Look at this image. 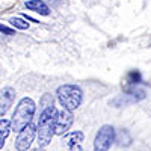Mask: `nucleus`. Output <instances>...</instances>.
<instances>
[{"label":"nucleus","instance_id":"obj_10","mask_svg":"<svg viewBox=\"0 0 151 151\" xmlns=\"http://www.w3.org/2000/svg\"><path fill=\"white\" fill-rule=\"evenodd\" d=\"M124 94L130 97L133 101H141V100H144L147 97V92L145 89H142V88L139 86H133V85H127L124 88Z\"/></svg>","mask_w":151,"mask_h":151},{"label":"nucleus","instance_id":"obj_14","mask_svg":"<svg viewBox=\"0 0 151 151\" xmlns=\"http://www.w3.org/2000/svg\"><path fill=\"white\" fill-rule=\"evenodd\" d=\"M142 83V76L137 70H133L127 74V85H133V86H139Z\"/></svg>","mask_w":151,"mask_h":151},{"label":"nucleus","instance_id":"obj_3","mask_svg":"<svg viewBox=\"0 0 151 151\" xmlns=\"http://www.w3.org/2000/svg\"><path fill=\"white\" fill-rule=\"evenodd\" d=\"M56 95L62 109L68 112L79 109V106L83 101V91L79 85H71V83L60 85L56 89Z\"/></svg>","mask_w":151,"mask_h":151},{"label":"nucleus","instance_id":"obj_18","mask_svg":"<svg viewBox=\"0 0 151 151\" xmlns=\"http://www.w3.org/2000/svg\"><path fill=\"white\" fill-rule=\"evenodd\" d=\"M32 151H42L41 148H36V150H32Z\"/></svg>","mask_w":151,"mask_h":151},{"label":"nucleus","instance_id":"obj_9","mask_svg":"<svg viewBox=\"0 0 151 151\" xmlns=\"http://www.w3.org/2000/svg\"><path fill=\"white\" fill-rule=\"evenodd\" d=\"M24 6H26L29 11L32 12H36V14L40 15H50V12H52V9H50V6L44 2V0H27L26 3H24Z\"/></svg>","mask_w":151,"mask_h":151},{"label":"nucleus","instance_id":"obj_15","mask_svg":"<svg viewBox=\"0 0 151 151\" xmlns=\"http://www.w3.org/2000/svg\"><path fill=\"white\" fill-rule=\"evenodd\" d=\"M41 104H42V109H45V107H50V106H53V97L50 95V94L44 95V97H42V100H41Z\"/></svg>","mask_w":151,"mask_h":151},{"label":"nucleus","instance_id":"obj_5","mask_svg":"<svg viewBox=\"0 0 151 151\" xmlns=\"http://www.w3.org/2000/svg\"><path fill=\"white\" fill-rule=\"evenodd\" d=\"M36 136V125L29 124L27 127H24L15 139V148L17 151H27Z\"/></svg>","mask_w":151,"mask_h":151},{"label":"nucleus","instance_id":"obj_17","mask_svg":"<svg viewBox=\"0 0 151 151\" xmlns=\"http://www.w3.org/2000/svg\"><path fill=\"white\" fill-rule=\"evenodd\" d=\"M50 3H52L53 8H58V6L62 3V0H50Z\"/></svg>","mask_w":151,"mask_h":151},{"label":"nucleus","instance_id":"obj_13","mask_svg":"<svg viewBox=\"0 0 151 151\" xmlns=\"http://www.w3.org/2000/svg\"><path fill=\"white\" fill-rule=\"evenodd\" d=\"M9 24L12 26V29L14 30H27L29 29V23L24 20L23 17H12L11 20H9Z\"/></svg>","mask_w":151,"mask_h":151},{"label":"nucleus","instance_id":"obj_7","mask_svg":"<svg viewBox=\"0 0 151 151\" xmlns=\"http://www.w3.org/2000/svg\"><path fill=\"white\" fill-rule=\"evenodd\" d=\"M15 89L14 88H3V89H0V118H2L5 113L9 110V107L12 106L15 100Z\"/></svg>","mask_w":151,"mask_h":151},{"label":"nucleus","instance_id":"obj_11","mask_svg":"<svg viewBox=\"0 0 151 151\" xmlns=\"http://www.w3.org/2000/svg\"><path fill=\"white\" fill-rule=\"evenodd\" d=\"M9 133H11V121L6 118H2L0 119V150L3 148L5 141L8 139Z\"/></svg>","mask_w":151,"mask_h":151},{"label":"nucleus","instance_id":"obj_2","mask_svg":"<svg viewBox=\"0 0 151 151\" xmlns=\"http://www.w3.org/2000/svg\"><path fill=\"white\" fill-rule=\"evenodd\" d=\"M35 110H36V104L32 98H29V97L21 98L15 107V110H14V113H12V118L9 119L11 121V130L20 133L24 127H27L29 124H32Z\"/></svg>","mask_w":151,"mask_h":151},{"label":"nucleus","instance_id":"obj_8","mask_svg":"<svg viewBox=\"0 0 151 151\" xmlns=\"http://www.w3.org/2000/svg\"><path fill=\"white\" fill-rule=\"evenodd\" d=\"M83 139H85V134L77 130V132L67 133L64 136V141H62V142H64L70 150H80V145H82Z\"/></svg>","mask_w":151,"mask_h":151},{"label":"nucleus","instance_id":"obj_1","mask_svg":"<svg viewBox=\"0 0 151 151\" xmlns=\"http://www.w3.org/2000/svg\"><path fill=\"white\" fill-rule=\"evenodd\" d=\"M56 116H58V110L55 106L42 109L40 122L36 125V136H38V145H40V148H44L52 142L53 136H55Z\"/></svg>","mask_w":151,"mask_h":151},{"label":"nucleus","instance_id":"obj_6","mask_svg":"<svg viewBox=\"0 0 151 151\" xmlns=\"http://www.w3.org/2000/svg\"><path fill=\"white\" fill-rule=\"evenodd\" d=\"M73 112L64 110L62 109L60 112H58V116H56V125H55V134H60L64 136L68 133L70 127L73 125Z\"/></svg>","mask_w":151,"mask_h":151},{"label":"nucleus","instance_id":"obj_16","mask_svg":"<svg viewBox=\"0 0 151 151\" xmlns=\"http://www.w3.org/2000/svg\"><path fill=\"white\" fill-rule=\"evenodd\" d=\"M0 33H3V35H15V30L12 29V27H8L5 26V24H0Z\"/></svg>","mask_w":151,"mask_h":151},{"label":"nucleus","instance_id":"obj_12","mask_svg":"<svg viewBox=\"0 0 151 151\" xmlns=\"http://www.w3.org/2000/svg\"><path fill=\"white\" fill-rule=\"evenodd\" d=\"M115 141L118 142L119 147H130V145H132V136H130V133L125 130V129H122V130L116 134Z\"/></svg>","mask_w":151,"mask_h":151},{"label":"nucleus","instance_id":"obj_4","mask_svg":"<svg viewBox=\"0 0 151 151\" xmlns=\"http://www.w3.org/2000/svg\"><path fill=\"white\" fill-rule=\"evenodd\" d=\"M115 137H116V132L113 129V125L109 124L101 125L94 139V151H109L112 144L115 142Z\"/></svg>","mask_w":151,"mask_h":151}]
</instances>
